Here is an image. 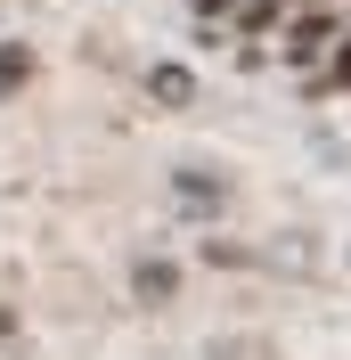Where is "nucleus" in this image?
<instances>
[{
  "mask_svg": "<svg viewBox=\"0 0 351 360\" xmlns=\"http://www.w3.org/2000/svg\"><path fill=\"white\" fill-rule=\"evenodd\" d=\"M310 98H351V33L310 66Z\"/></svg>",
  "mask_w": 351,
  "mask_h": 360,
  "instance_id": "obj_2",
  "label": "nucleus"
},
{
  "mask_svg": "<svg viewBox=\"0 0 351 360\" xmlns=\"http://www.w3.org/2000/svg\"><path fill=\"white\" fill-rule=\"evenodd\" d=\"M131 287H139V303H172V295H180V270L172 262H139Z\"/></svg>",
  "mask_w": 351,
  "mask_h": 360,
  "instance_id": "obj_3",
  "label": "nucleus"
},
{
  "mask_svg": "<svg viewBox=\"0 0 351 360\" xmlns=\"http://www.w3.org/2000/svg\"><path fill=\"white\" fill-rule=\"evenodd\" d=\"M180 205H197V213H213V205H220V180H197V172H180Z\"/></svg>",
  "mask_w": 351,
  "mask_h": 360,
  "instance_id": "obj_6",
  "label": "nucleus"
},
{
  "mask_svg": "<svg viewBox=\"0 0 351 360\" xmlns=\"http://www.w3.org/2000/svg\"><path fill=\"white\" fill-rule=\"evenodd\" d=\"M0 336H8V311H0Z\"/></svg>",
  "mask_w": 351,
  "mask_h": 360,
  "instance_id": "obj_7",
  "label": "nucleus"
},
{
  "mask_svg": "<svg viewBox=\"0 0 351 360\" xmlns=\"http://www.w3.org/2000/svg\"><path fill=\"white\" fill-rule=\"evenodd\" d=\"M343 33H351L343 0H335V8H294V17H286V33H278V58H286V66H319Z\"/></svg>",
  "mask_w": 351,
  "mask_h": 360,
  "instance_id": "obj_1",
  "label": "nucleus"
},
{
  "mask_svg": "<svg viewBox=\"0 0 351 360\" xmlns=\"http://www.w3.org/2000/svg\"><path fill=\"white\" fill-rule=\"evenodd\" d=\"M25 82H33V49H25V41H0V98L25 90Z\"/></svg>",
  "mask_w": 351,
  "mask_h": 360,
  "instance_id": "obj_4",
  "label": "nucleus"
},
{
  "mask_svg": "<svg viewBox=\"0 0 351 360\" xmlns=\"http://www.w3.org/2000/svg\"><path fill=\"white\" fill-rule=\"evenodd\" d=\"M147 90L164 98V107H180V98H197V74H188V66H155V74H147Z\"/></svg>",
  "mask_w": 351,
  "mask_h": 360,
  "instance_id": "obj_5",
  "label": "nucleus"
}]
</instances>
